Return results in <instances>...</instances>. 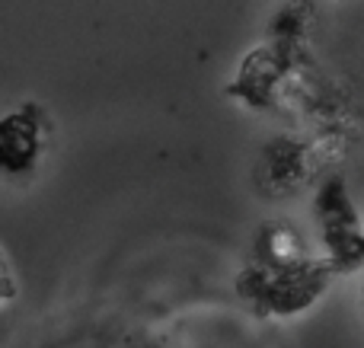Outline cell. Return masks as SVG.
Segmentation results:
<instances>
[{"mask_svg": "<svg viewBox=\"0 0 364 348\" xmlns=\"http://www.w3.org/2000/svg\"><path fill=\"white\" fill-rule=\"evenodd\" d=\"M51 119L36 99L0 115V179L23 183L38 170L48 147Z\"/></svg>", "mask_w": 364, "mask_h": 348, "instance_id": "obj_1", "label": "cell"}, {"mask_svg": "<svg viewBox=\"0 0 364 348\" xmlns=\"http://www.w3.org/2000/svg\"><path fill=\"white\" fill-rule=\"evenodd\" d=\"M36 348H144L138 330L115 317H90L58 330Z\"/></svg>", "mask_w": 364, "mask_h": 348, "instance_id": "obj_2", "label": "cell"}, {"mask_svg": "<svg viewBox=\"0 0 364 348\" xmlns=\"http://www.w3.org/2000/svg\"><path fill=\"white\" fill-rule=\"evenodd\" d=\"M16 294H19V281H16V272H13V262L0 249V307L16 300Z\"/></svg>", "mask_w": 364, "mask_h": 348, "instance_id": "obj_3", "label": "cell"}]
</instances>
